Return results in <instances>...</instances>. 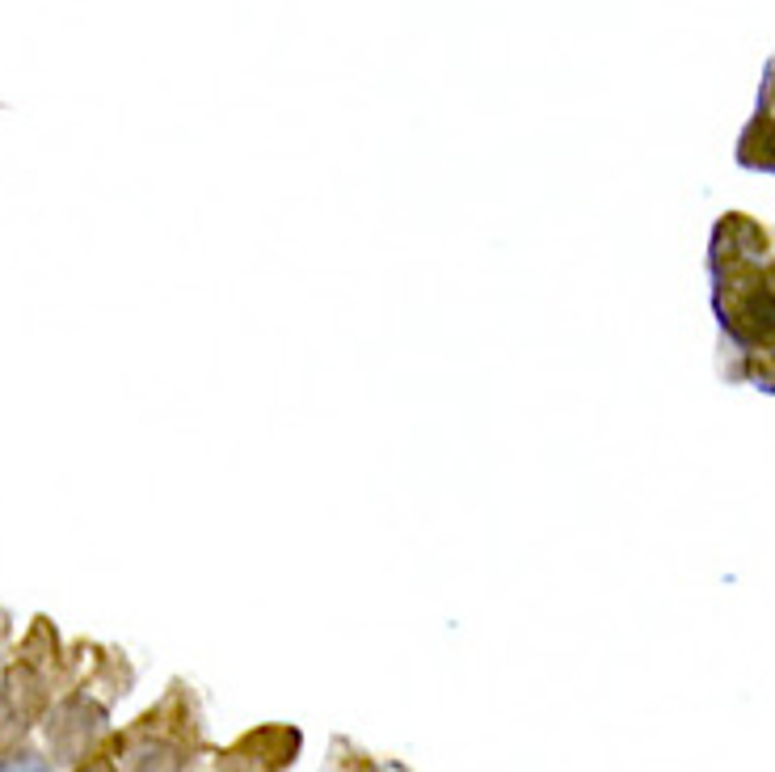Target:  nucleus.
Returning a JSON list of instances; mask_svg holds the SVG:
<instances>
[{"label": "nucleus", "mask_w": 775, "mask_h": 772, "mask_svg": "<svg viewBox=\"0 0 775 772\" xmlns=\"http://www.w3.org/2000/svg\"><path fill=\"white\" fill-rule=\"evenodd\" d=\"M5 705H9V714L17 717V726L34 722V717L43 714V705H47L43 680H38L30 667H13V672L5 675Z\"/></svg>", "instance_id": "obj_2"}, {"label": "nucleus", "mask_w": 775, "mask_h": 772, "mask_svg": "<svg viewBox=\"0 0 775 772\" xmlns=\"http://www.w3.org/2000/svg\"><path fill=\"white\" fill-rule=\"evenodd\" d=\"M0 772H51V768H47L43 756H34V751H17V756H5V760H0Z\"/></svg>", "instance_id": "obj_3"}, {"label": "nucleus", "mask_w": 775, "mask_h": 772, "mask_svg": "<svg viewBox=\"0 0 775 772\" xmlns=\"http://www.w3.org/2000/svg\"><path fill=\"white\" fill-rule=\"evenodd\" d=\"M98 726H101V709H93L89 701H80V696H72V701H64V705L55 709L47 735H51V747L59 751V756L77 760L80 751H85V743L98 735Z\"/></svg>", "instance_id": "obj_1"}, {"label": "nucleus", "mask_w": 775, "mask_h": 772, "mask_svg": "<svg viewBox=\"0 0 775 772\" xmlns=\"http://www.w3.org/2000/svg\"><path fill=\"white\" fill-rule=\"evenodd\" d=\"M140 772H177V751H173V747H156V751H143Z\"/></svg>", "instance_id": "obj_4"}, {"label": "nucleus", "mask_w": 775, "mask_h": 772, "mask_svg": "<svg viewBox=\"0 0 775 772\" xmlns=\"http://www.w3.org/2000/svg\"><path fill=\"white\" fill-rule=\"evenodd\" d=\"M77 772H114V760H110V756H93V760H85Z\"/></svg>", "instance_id": "obj_5"}]
</instances>
